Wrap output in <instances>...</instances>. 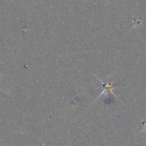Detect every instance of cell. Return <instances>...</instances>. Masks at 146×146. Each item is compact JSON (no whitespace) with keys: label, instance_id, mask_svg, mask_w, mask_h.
<instances>
[{"label":"cell","instance_id":"cell-1","mask_svg":"<svg viewBox=\"0 0 146 146\" xmlns=\"http://www.w3.org/2000/svg\"><path fill=\"white\" fill-rule=\"evenodd\" d=\"M99 81L102 84V85H103V88H102V92L100 94V96H99V97H97V99H99L102 96H103V95H105V96H108V95H113V96H114L116 98H118V96L113 93V90H114V85L113 84V83H109V77H108L107 78V83L106 84H104L101 79H99ZM96 99V100H97ZM95 101V102H96Z\"/></svg>","mask_w":146,"mask_h":146}]
</instances>
